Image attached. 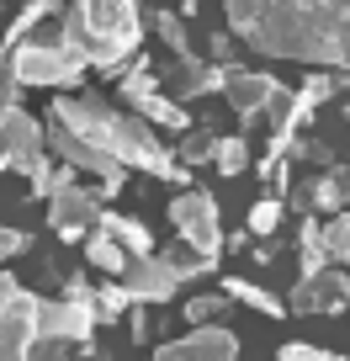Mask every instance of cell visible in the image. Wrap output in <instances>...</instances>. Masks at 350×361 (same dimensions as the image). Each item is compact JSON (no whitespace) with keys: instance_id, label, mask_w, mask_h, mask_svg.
<instances>
[{"instance_id":"obj_1","label":"cell","mask_w":350,"mask_h":361,"mask_svg":"<svg viewBox=\"0 0 350 361\" xmlns=\"http://www.w3.org/2000/svg\"><path fill=\"white\" fill-rule=\"evenodd\" d=\"M228 27L265 59L350 69V0H223Z\"/></svg>"},{"instance_id":"obj_2","label":"cell","mask_w":350,"mask_h":361,"mask_svg":"<svg viewBox=\"0 0 350 361\" xmlns=\"http://www.w3.org/2000/svg\"><path fill=\"white\" fill-rule=\"evenodd\" d=\"M54 123L69 128L75 138H85V144H96L101 154H112L117 165H138L149 170V176H175L181 180V159L170 154L165 144H159L154 133H149V123H138L133 112H117L112 102H101V96H58L54 102Z\"/></svg>"},{"instance_id":"obj_3","label":"cell","mask_w":350,"mask_h":361,"mask_svg":"<svg viewBox=\"0 0 350 361\" xmlns=\"http://www.w3.org/2000/svg\"><path fill=\"white\" fill-rule=\"evenodd\" d=\"M58 43L80 64H117L138 43V11L133 0H75Z\"/></svg>"},{"instance_id":"obj_4","label":"cell","mask_w":350,"mask_h":361,"mask_svg":"<svg viewBox=\"0 0 350 361\" xmlns=\"http://www.w3.org/2000/svg\"><path fill=\"white\" fill-rule=\"evenodd\" d=\"M37 340V298L16 276H0V361H27Z\"/></svg>"},{"instance_id":"obj_5","label":"cell","mask_w":350,"mask_h":361,"mask_svg":"<svg viewBox=\"0 0 350 361\" xmlns=\"http://www.w3.org/2000/svg\"><path fill=\"white\" fill-rule=\"evenodd\" d=\"M170 224H175V234H181L207 266L218 260V250H223V224H218V202L207 192H181L170 202Z\"/></svg>"},{"instance_id":"obj_6","label":"cell","mask_w":350,"mask_h":361,"mask_svg":"<svg viewBox=\"0 0 350 361\" xmlns=\"http://www.w3.org/2000/svg\"><path fill=\"white\" fill-rule=\"evenodd\" d=\"M80 69L85 64H80L64 43H27V48H16V59H11V75L22 80V85H75Z\"/></svg>"},{"instance_id":"obj_7","label":"cell","mask_w":350,"mask_h":361,"mask_svg":"<svg viewBox=\"0 0 350 361\" xmlns=\"http://www.w3.org/2000/svg\"><path fill=\"white\" fill-rule=\"evenodd\" d=\"M75 298H58V303H37V340H85L96 324V308H91V287L85 282H69Z\"/></svg>"},{"instance_id":"obj_8","label":"cell","mask_w":350,"mask_h":361,"mask_svg":"<svg viewBox=\"0 0 350 361\" xmlns=\"http://www.w3.org/2000/svg\"><path fill=\"white\" fill-rule=\"evenodd\" d=\"M43 138H48V144L58 149V154H64V165H69V170H85V176H96V180H101V192H117V186H123V176H127V170L117 165L112 154H101L96 144L75 138L69 128H58V123H54V128H48Z\"/></svg>"},{"instance_id":"obj_9","label":"cell","mask_w":350,"mask_h":361,"mask_svg":"<svg viewBox=\"0 0 350 361\" xmlns=\"http://www.w3.org/2000/svg\"><path fill=\"white\" fill-rule=\"evenodd\" d=\"M345 303H350V282H345L339 266H324V271H313V276H303V282L292 287V298H287L292 314H339Z\"/></svg>"},{"instance_id":"obj_10","label":"cell","mask_w":350,"mask_h":361,"mask_svg":"<svg viewBox=\"0 0 350 361\" xmlns=\"http://www.w3.org/2000/svg\"><path fill=\"white\" fill-rule=\"evenodd\" d=\"M149 361H239V340L228 335L223 324H202V329H192V335L159 345Z\"/></svg>"},{"instance_id":"obj_11","label":"cell","mask_w":350,"mask_h":361,"mask_svg":"<svg viewBox=\"0 0 350 361\" xmlns=\"http://www.w3.org/2000/svg\"><path fill=\"white\" fill-rule=\"evenodd\" d=\"M48 224L58 234H85V228L101 224V202H96L85 186H64V192L48 197Z\"/></svg>"},{"instance_id":"obj_12","label":"cell","mask_w":350,"mask_h":361,"mask_svg":"<svg viewBox=\"0 0 350 361\" xmlns=\"http://www.w3.org/2000/svg\"><path fill=\"white\" fill-rule=\"evenodd\" d=\"M123 276H127V287H123V293H127V303H165V298L175 293V287H181V282H175V276H170L165 266H159V255H133Z\"/></svg>"},{"instance_id":"obj_13","label":"cell","mask_w":350,"mask_h":361,"mask_svg":"<svg viewBox=\"0 0 350 361\" xmlns=\"http://www.w3.org/2000/svg\"><path fill=\"white\" fill-rule=\"evenodd\" d=\"M123 90H127V102H133L144 117H154V123H170V128H186V112H181L175 102H165V96H159V90H154V75H149L144 64H138L133 75L123 80Z\"/></svg>"},{"instance_id":"obj_14","label":"cell","mask_w":350,"mask_h":361,"mask_svg":"<svg viewBox=\"0 0 350 361\" xmlns=\"http://www.w3.org/2000/svg\"><path fill=\"white\" fill-rule=\"evenodd\" d=\"M223 90H228V102H234V112H260V106H271V102H282V85H276L271 75H249V69H234V75L223 80Z\"/></svg>"},{"instance_id":"obj_15","label":"cell","mask_w":350,"mask_h":361,"mask_svg":"<svg viewBox=\"0 0 350 361\" xmlns=\"http://www.w3.org/2000/svg\"><path fill=\"white\" fill-rule=\"evenodd\" d=\"M101 228L117 239L123 250H133V255H154V239H149L144 224H133V218H117V213H101Z\"/></svg>"},{"instance_id":"obj_16","label":"cell","mask_w":350,"mask_h":361,"mask_svg":"<svg viewBox=\"0 0 350 361\" xmlns=\"http://www.w3.org/2000/svg\"><path fill=\"white\" fill-rule=\"evenodd\" d=\"M213 85H223L213 69H202L196 59H181V64H175V80H170V96H196V90H213Z\"/></svg>"},{"instance_id":"obj_17","label":"cell","mask_w":350,"mask_h":361,"mask_svg":"<svg viewBox=\"0 0 350 361\" xmlns=\"http://www.w3.org/2000/svg\"><path fill=\"white\" fill-rule=\"evenodd\" d=\"M154 255H159V266H165L170 276H175V282H186V276H202V271H207V260L196 255L192 245H175V250H154Z\"/></svg>"},{"instance_id":"obj_18","label":"cell","mask_w":350,"mask_h":361,"mask_svg":"<svg viewBox=\"0 0 350 361\" xmlns=\"http://www.w3.org/2000/svg\"><path fill=\"white\" fill-rule=\"evenodd\" d=\"M85 260H91V266H101V271H127V250L117 245L112 234H91V245H85Z\"/></svg>"},{"instance_id":"obj_19","label":"cell","mask_w":350,"mask_h":361,"mask_svg":"<svg viewBox=\"0 0 350 361\" xmlns=\"http://www.w3.org/2000/svg\"><path fill=\"white\" fill-rule=\"evenodd\" d=\"M324 255L339 260V266H350V213H339L335 224L324 228Z\"/></svg>"},{"instance_id":"obj_20","label":"cell","mask_w":350,"mask_h":361,"mask_svg":"<svg viewBox=\"0 0 350 361\" xmlns=\"http://www.w3.org/2000/svg\"><path fill=\"white\" fill-rule=\"evenodd\" d=\"M223 293H228V298H239V303H249V308H260V314H271V319L287 308V303H276V298L265 293V287H249V282H228Z\"/></svg>"},{"instance_id":"obj_21","label":"cell","mask_w":350,"mask_h":361,"mask_svg":"<svg viewBox=\"0 0 350 361\" xmlns=\"http://www.w3.org/2000/svg\"><path fill=\"white\" fill-rule=\"evenodd\" d=\"M329 255H324V228L318 224H303V276H313V271H324Z\"/></svg>"},{"instance_id":"obj_22","label":"cell","mask_w":350,"mask_h":361,"mask_svg":"<svg viewBox=\"0 0 350 361\" xmlns=\"http://www.w3.org/2000/svg\"><path fill=\"white\" fill-rule=\"evenodd\" d=\"M213 159H218V170H223V176H239V170L249 165V149H244V138H218Z\"/></svg>"},{"instance_id":"obj_23","label":"cell","mask_w":350,"mask_h":361,"mask_svg":"<svg viewBox=\"0 0 350 361\" xmlns=\"http://www.w3.org/2000/svg\"><path fill=\"white\" fill-rule=\"evenodd\" d=\"M27 361H75V345L69 340H32V356Z\"/></svg>"},{"instance_id":"obj_24","label":"cell","mask_w":350,"mask_h":361,"mask_svg":"<svg viewBox=\"0 0 350 361\" xmlns=\"http://www.w3.org/2000/svg\"><path fill=\"white\" fill-rule=\"evenodd\" d=\"M213 149H218L213 133H192V138H186V149H181V170L196 165V159H213Z\"/></svg>"},{"instance_id":"obj_25","label":"cell","mask_w":350,"mask_h":361,"mask_svg":"<svg viewBox=\"0 0 350 361\" xmlns=\"http://www.w3.org/2000/svg\"><path fill=\"white\" fill-rule=\"evenodd\" d=\"M276 224H282V207H276V202H255V213H249V234H276Z\"/></svg>"},{"instance_id":"obj_26","label":"cell","mask_w":350,"mask_h":361,"mask_svg":"<svg viewBox=\"0 0 350 361\" xmlns=\"http://www.w3.org/2000/svg\"><path fill=\"white\" fill-rule=\"evenodd\" d=\"M218 314H223V298H218V293L213 298H192V303H186V319H192L196 329H202L207 319H218Z\"/></svg>"},{"instance_id":"obj_27","label":"cell","mask_w":350,"mask_h":361,"mask_svg":"<svg viewBox=\"0 0 350 361\" xmlns=\"http://www.w3.org/2000/svg\"><path fill=\"white\" fill-rule=\"evenodd\" d=\"M159 37H165V43L175 48V54H181V59H186V32H181V22H175V16H170V11L159 16Z\"/></svg>"},{"instance_id":"obj_28","label":"cell","mask_w":350,"mask_h":361,"mask_svg":"<svg viewBox=\"0 0 350 361\" xmlns=\"http://www.w3.org/2000/svg\"><path fill=\"white\" fill-rule=\"evenodd\" d=\"M22 250H27L22 228H0V260H6V255H22Z\"/></svg>"},{"instance_id":"obj_29","label":"cell","mask_w":350,"mask_h":361,"mask_svg":"<svg viewBox=\"0 0 350 361\" xmlns=\"http://www.w3.org/2000/svg\"><path fill=\"white\" fill-rule=\"evenodd\" d=\"M276 361H329V350H313V345H282Z\"/></svg>"},{"instance_id":"obj_30","label":"cell","mask_w":350,"mask_h":361,"mask_svg":"<svg viewBox=\"0 0 350 361\" xmlns=\"http://www.w3.org/2000/svg\"><path fill=\"white\" fill-rule=\"evenodd\" d=\"M123 308H127L123 287H101V314H123Z\"/></svg>"},{"instance_id":"obj_31","label":"cell","mask_w":350,"mask_h":361,"mask_svg":"<svg viewBox=\"0 0 350 361\" xmlns=\"http://www.w3.org/2000/svg\"><path fill=\"white\" fill-rule=\"evenodd\" d=\"M0 170H6V159H0Z\"/></svg>"}]
</instances>
